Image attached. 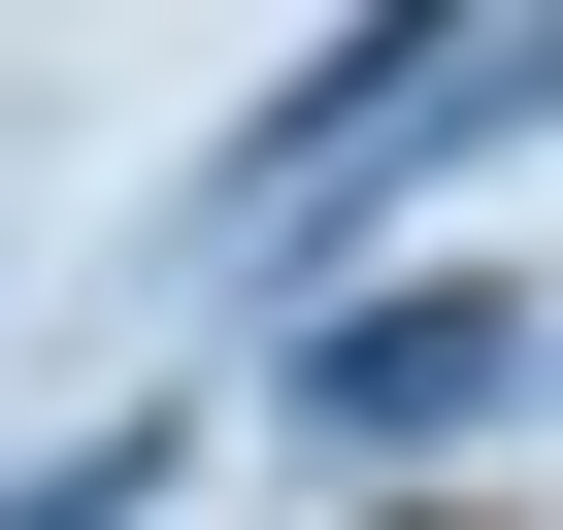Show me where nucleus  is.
<instances>
[{"label": "nucleus", "instance_id": "1", "mask_svg": "<svg viewBox=\"0 0 563 530\" xmlns=\"http://www.w3.org/2000/svg\"><path fill=\"white\" fill-rule=\"evenodd\" d=\"M497 398H530V299H497V265H464V299H365V332L299 365V431H365V464H398V431H497Z\"/></svg>", "mask_w": 563, "mask_h": 530}]
</instances>
